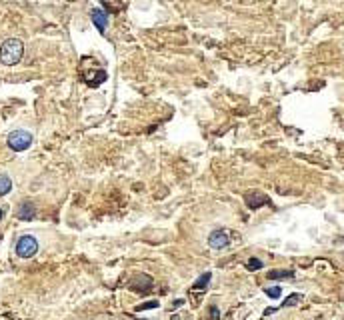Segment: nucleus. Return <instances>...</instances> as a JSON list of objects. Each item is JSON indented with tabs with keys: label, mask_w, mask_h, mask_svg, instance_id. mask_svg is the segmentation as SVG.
Wrapping results in <instances>:
<instances>
[{
	"label": "nucleus",
	"mask_w": 344,
	"mask_h": 320,
	"mask_svg": "<svg viewBox=\"0 0 344 320\" xmlns=\"http://www.w3.org/2000/svg\"><path fill=\"white\" fill-rule=\"evenodd\" d=\"M24 56V44L18 38H8L0 46V62L6 66H14Z\"/></svg>",
	"instance_id": "obj_1"
},
{
	"label": "nucleus",
	"mask_w": 344,
	"mask_h": 320,
	"mask_svg": "<svg viewBox=\"0 0 344 320\" xmlns=\"http://www.w3.org/2000/svg\"><path fill=\"white\" fill-rule=\"evenodd\" d=\"M8 148H12L14 152H22V150H28L30 144H32V134L28 130H14L8 134Z\"/></svg>",
	"instance_id": "obj_2"
},
{
	"label": "nucleus",
	"mask_w": 344,
	"mask_h": 320,
	"mask_svg": "<svg viewBox=\"0 0 344 320\" xmlns=\"http://www.w3.org/2000/svg\"><path fill=\"white\" fill-rule=\"evenodd\" d=\"M38 252V240L32 234H24L16 242V254L20 258H32Z\"/></svg>",
	"instance_id": "obj_3"
},
{
	"label": "nucleus",
	"mask_w": 344,
	"mask_h": 320,
	"mask_svg": "<svg viewBox=\"0 0 344 320\" xmlns=\"http://www.w3.org/2000/svg\"><path fill=\"white\" fill-rule=\"evenodd\" d=\"M152 278L148 276V274H138V276H134L130 282H128V288L132 290V292H138V294H148L150 292V288H152Z\"/></svg>",
	"instance_id": "obj_4"
},
{
	"label": "nucleus",
	"mask_w": 344,
	"mask_h": 320,
	"mask_svg": "<svg viewBox=\"0 0 344 320\" xmlns=\"http://www.w3.org/2000/svg\"><path fill=\"white\" fill-rule=\"evenodd\" d=\"M228 244H230V234H228L224 228H218V230L210 232V236H208V246H210V248L222 250V248H226Z\"/></svg>",
	"instance_id": "obj_5"
},
{
	"label": "nucleus",
	"mask_w": 344,
	"mask_h": 320,
	"mask_svg": "<svg viewBox=\"0 0 344 320\" xmlns=\"http://www.w3.org/2000/svg\"><path fill=\"white\" fill-rule=\"evenodd\" d=\"M244 202H246V206L250 210H258L260 206L270 204V198L266 194H262V192H248L246 196H244Z\"/></svg>",
	"instance_id": "obj_6"
},
{
	"label": "nucleus",
	"mask_w": 344,
	"mask_h": 320,
	"mask_svg": "<svg viewBox=\"0 0 344 320\" xmlns=\"http://www.w3.org/2000/svg\"><path fill=\"white\" fill-rule=\"evenodd\" d=\"M90 18H92V24L98 28V32L104 34L106 24H108V12L102 10V8H92L90 10Z\"/></svg>",
	"instance_id": "obj_7"
},
{
	"label": "nucleus",
	"mask_w": 344,
	"mask_h": 320,
	"mask_svg": "<svg viewBox=\"0 0 344 320\" xmlns=\"http://www.w3.org/2000/svg\"><path fill=\"white\" fill-rule=\"evenodd\" d=\"M16 216L20 218V220H32L34 216H36V206L32 204V202H22L20 206H18V212H16Z\"/></svg>",
	"instance_id": "obj_8"
},
{
	"label": "nucleus",
	"mask_w": 344,
	"mask_h": 320,
	"mask_svg": "<svg viewBox=\"0 0 344 320\" xmlns=\"http://www.w3.org/2000/svg\"><path fill=\"white\" fill-rule=\"evenodd\" d=\"M12 190V180L6 174H0V196H4Z\"/></svg>",
	"instance_id": "obj_9"
},
{
	"label": "nucleus",
	"mask_w": 344,
	"mask_h": 320,
	"mask_svg": "<svg viewBox=\"0 0 344 320\" xmlns=\"http://www.w3.org/2000/svg\"><path fill=\"white\" fill-rule=\"evenodd\" d=\"M292 276H294L292 270H270L268 272L270 280H282V278H292Z\"/></svg>",
	"instance_id": "obj_10"
},
{
	"label": "nucleus",
	"mask_w": 344,
	"mask_h": 320,
	"mask_svg": "<svg viewBox=\"0 0 344 320\" xmlns=\"http://www.w3.org/2000/svg\"><path fill=\"white\" fill-rule=\"evenodd\" d=\"M210 272H204V274H200V278L196 280L194 284H192V290H200V288H206L208 286V282H210Z\"/></svg>",
	"instance_id": "obj_11"
},
{
	"label": "nucleus",
	"mask_w": 344,
	"mask_h": 320,
	"mask_svg": "<svg viewBox=\"0 0 344 320\" xmlns=\"http://www.w3.org/2000/svg\"><path fill=\"white\" fill-rule=\"evenodd\" d=\"M104 80H106V72H104V70H98V72L88 80V86H94V88H96V86H100Z\"/></svg>",
	"instance_id": "obj_12"
},
{
	"label": "nucleus",
	"mask_w": 344,
	"mask_h": 320,
	"mask_svg": "<svg viewBox=\"0 0 344 320\" xmlns=\"http://www.w3.org/2000/svg\"><path fill=\"white\" fill-rule=\"evenodd\" d=\"M264 266V262L260 260V258H248V262H246V268L250 270V272H256V270H260Z\"/></svg>",
	"instance_id": "obj_13"
},
{
	"label": "nucleus",
	"mask_w": 344,
	"mask_h": 320,
	"mask_svg": "<svg viewBox=\"0 0 344 320\" xmlns=\"http://www.w3.org/2000/svg\"><path fill=\"white\" fill-rule=\"evenodd\" d=\"M300 298H302L300 294H290V296H288V298H286V300L282 302V308H288V306H294V304H298V302H300Z\"/></svg>",
	"instance_id": "obj_14"
},
{
	"label": "nucleus",
	"mask_w": 344,
	"mask_h": 320,
	"mask_svg": "<svg viewBox=\"0 0 344 320\" xmlns=\"http://www.w3.org/2000/svg\"><path fill=\"white\" fill-rule=\"evenodd\" d=\"M152 308H158V300H150V302H144V304H138V306H136V310H138V312L152 310Z\"/></svg>",
	"instance_id": "obj_15"
},
{
	"label": "nucleus",
	"mask_w": 344,
	"mask_h": 320,
	"mask_svg": "<svg viewBox=\"0 0 344 320\" xmlns=\"http://www.w3.org/2000/svg\"><path fill=\"white\" fill-rule=\"evenodd\" d=\"M264 292H266V296H268V298H280L282 288H280V286H270V288H266Z\"/></svg>",
	"instance_id": "obj_16"
},
{
	"label": "nucleus",
	"mask_w": 344,
	"mask_h": 320,
	"mask_svg": "<svg viewBox=\"0 0 344 320\" xmlns=\"http://www.w3.org/2000/svg\"><path fill=\"white\" fill-rule=\"evenodd\" d=\"M208 314H210V320H220V308L210 306V308H208Z\"/></svg>",
	"instance_id": "obj_17"
},
{
	"label": "nucleus",
	"mask_w": 344,
	"mask_h": 320,
	"mask_svg": "<svg viewBox=\"0 0 344 320\" xmlns=\"http://www.w3.org/2000/svg\"><path fill=\"white\" fill-rule=\"evenodd\" d=\"M2 216H4V212H2V208H0V220H2Z\"/></svg>",
	"instance_id": "obj_18"
}]
</instances>
